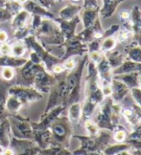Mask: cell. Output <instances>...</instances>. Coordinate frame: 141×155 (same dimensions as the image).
<instances>
[{
	"instance_id": "7dc6e473",
	"label": "cell",
	"mask_w": 141,
	"mask_h": 155,
	"mask_svg": "<svg viewBox=\"0 0 141 155\" xmlns=\"http://www.w3.org/2000/svg\"><path fill=\"white\" fill-rule=\"evenodd\" d=\"M102 39H94L90 41L89 43H87V49L89 52H94V51H100V45H101Z\"/></svg>"
},
{
	"instance_id": "7402d4cb",
	"label": "cell",
	"mask_w": 141,
	"mask_h": 155,
	"mask_svg": "<svg viewBox=\"0 0 141 155\" xmlns=\"http://www.w3.org/2000/svg\"><path fill=\"white\" fill-rule=\"evenodd\" d=\"M9 87L10 83L8 81L0 79V123L8 116V112L6 109V101L8 98Z\"/></svg>"
},
{
	"instance_id": "f1b7e54d",
	"label": "cell",
	"mask_w": 141,
	"mask_h": 155,
	"mask_svg": "<svg viewBox=\"0 0 141 155\" xmlns=\"http://www.w3.org/2000/svg\"><path fill=\"white\" fill-rule=\"evenodd\" d=\"M104 56L106 57V58H107V61L112 70L120 66L122 62L124 61L126 58L123 54H121L119 51H116V50H112L111 52L105 54Z\"/></svg>"
},
{
	"instance_id": "91938a15",
	"label": "cell",
	"mask_w": 141,
	"mask_h": 155,
	"mask_svg": "<svg viewBox=\"0 0 141 155\" xmlns=\"http://www.w3.org/2000/svg\"><path fill=\"white\" fill-rule=\"evenodd\" d=\"M7 1H14V0H7Z\"/></svg>"
},
{
	"instance_id": "9a60e30c",
	"label": "cell",
	"mask_w": 141,
	"mask_h": 155,
	"mask_svg": "<svg viewBox=\"0 0 141 155\" xmlns=\"http://www.w3.org/2000/svg\"><path fill=\"white\" fill-rule=\"evenodd\" d=\"M33 141L40 150L49 147L53 145V139L50 129L48 128L44 130H34Z\"/></svg>"
},
{
	"instance_id": "44dd1931",
	"label": "cell",
	"mask_w": 141,
	"mask_h": 155,
	"mask_svg": "<svg viewBox=\"0 0 141 155\" xmlns=\"http://www.w3.org/2000/svg\"><path fill=\"white\" fill-rule=\"evenodd\" d=\"M31 16L32 15L24 9H22L17 14H15L12 18V29H13V31L15 32L16 30L21 29L27 26L28 24H30L29 20L31 19Z\"/></svg>"
},
{
	"instance_id": "52a82bcc",
	"label": "cell",
	"mask_w": 141,
	"mask_h": 155,
	"mask_svg": "<svg viewBox=\"0 0 141 155\" xmlns=\"http://www.w3.org/2000/svg\"><path fill=\"white\" fill-rule=\"evenodd\" d=\"M56 75L48 72L45 69L44 65H42L35 75L32 86L42 94H47L56 83Z\"/></svg>"
},
{
	"instance_id": "7a4b0ae2",
	"label": "cell",
	"mask_w": 141,
	"mask_h": 155,
	"mask_svg": "<svg viewBox=\"0 0 141 155\" xmlns=\"http://www.w3.org/2000/svg\"><path fill=\"white\" fill-rule=\"evenodd\" d=\"M22 41L25 43L29 51H33L39 56L40 61H42V63L44 65L45 69L48 72L52 73V68L54 67V65L63 62L62 58H60L58 56L54 55V54H52L51 52L47 50L44 45L42 43V41L36 35H30Z\"/></svg>"
},
{
	"instance_id": "30bf717a",
	"label": "cell",
	"mask_w": 141,
	"mask_h": 155,
	"mask_svg": "<svg viewBox=\"0 0 141 155\" xmlns=\"http://www.w3.org/2000/svg\"><path fill=\"white\" fill-rule=\"evenodd\" d=\"M104 32H105V30L102 26V23L99 16L90 27L84 28L83 31L76 35H77V38H80L83 42L87 44L94 39H103Z\"/></svg>"
},
{
	"instance_id": "f6af8a7d",
	"label": "cell",
	"mask_w": 141,
	"mask_h": 155,
	"mask_svg": "<svg viewBox=\"0 0 141 155\" xmlns=\"http://www.w3.org/2000/svg\"><path fill=\"white\" fill-rule=\"evenodd\" d=\"M130 91L132 93V96H133V100L136 101V103L137 104V105L141 107V88L133 87V88L130 89Z\"/></svg>"
},
{
	"instance_id": "f907efd6",
	"label": "cell",
	"mask_w": 141,
	"mask_h": 155,
	"mask_svg": "<svg viewBox=\"0 0 141 155\" xmlns=\"http://www.w3.org/2000/svg\"><path fill=\"white\" fill-rule=\"evenodd\" d=\"M64 72H66V71H65V69H64V67H63L62 62L54 65V67L52 68V73L54 74V75H60V74H62Z\"/></svg>"
},
{
	"instance_id": "8d00e7d4",
	"label": "cell",
	"mask_w": 141,
	"mask_h": 155,
	"mask_svg": "<svg viewBox=\"0 0 141 155\" xmlns=\"http://www.w3.org/2000/svg\"><path fill=\"white\" fill-rule=\"evenodd\" d=\"M15 78V69L11 67H2L0 71V79L5 81H12Z\"/></svg>"
},
{
	"instance_id": "f5cc1de1",
	"label": "cell",
	"mask_w": 141,
	"mask_h": 155,
	"mask_svg": "<svg viewBox=\"0 0 141 155\" xmlns=\"http://www.w3.org/2000/svg\"><path fill=\"white\" fill-rule=\"evenodd\" d=\"M8 39H9V35L7 32L4 31V30H0V43L7 42Z\"/></svg>"
},
{
	"instance_id": "f35d334b",
	"label": "cell",
	"mask_w": 141,
	"mask_h": 155,
	"mask_svg": "<svg viewBox=\"0 0 141 155\" xmlns=\"http://www.w3.org/2000/svg\"><path fill=\"white\" fill-rule=\"evenodd\" d=\"M129 147V146L127 145H118V146H112V147H109V148L106 150V153L108 155H115V154H118L121 153L122 151L126 150L127 148Z\"/></svg>"
},
{
	"instance_id": "6f0895ef",
	"label": "cell",
	"mask_w": 141,
	"mask_h": 155,
	"mask_svg": "<svg viewBox=\"0 0 141 155\" xmlns=\"http://www.w3.org/2000/svg\"><path fill=\"white\" fill-rule=\"evenodd\" d=\"M139 87L141 88V70L139 71Z\"/></svg>"
},
{
	"instance_id": "277c9868",
	"label": "cell",
	"mask_w": 141,
	"mask_h": 155,
	"mask_svg": "<svg viewBox=\"0 0 141 155\" xmlns=\"http://www.w3.org/2000/svg\"><path fill=\"white\" fill-rule=\"evenodd\" d=\"M53 145H58L63 147L68 146L69 137L71 134V123L66 117H59L49 127Z\"/></svg>"
},
{
	"instance_id": "4316f807",
	"label": "cell",
	"mask_w": 141,
	"mask_h": 155,
	"mask_svg": "<svg viewBox=\"0 0 141 155\" xmlns=\"http://www.w3.org/2000/svg\"><path fill=\"white\" fill-rule=\"evenodd\" d=\"M113 79L123 81L130 89L133 87H139V72L115 75L113 76Z\"/></svg>"
},
{
	"instance_id": "bcb514c9",
	"label": "cell",
	"mask_w": 141,
	"mask_h": 155,
	"mask_svg": "<svg viewBox=\"0 0 141 155\" xmlns=\"http://www.w3.org/2000/svg\"><path fill=\"white\" fill-rule=\"evenodd\" d=\"M113 139L116 141V142H118V143H122V142H124L126 139H127V133H126V131L124 129H118L116 131V132L114 133L113 135Z\"/></svg>"
},
{
	"instance_id": "2e32d148",
	"label": "cell",
	"mask_w": 141,
	"mask_h": 155,
	"mask_svg": "<svg viewBox=\"0 0 141 155\" xmlns=\"http://www.w3.org/2000/svg\"><path fill=\"white\" fill-rule=\"evenodd\" d=\"M111 85V98H112L115 102H120L123 99H124L128 93L130 92V88H129L124 82L116 80V79H112L110 82Z\"/></svg>"
},
{
	"instance_id": "d4e9b609",
	"label": "cell",
	"mask_w": 141,
	"mask_h": 155,
	"mask_svg": "<svg viewBox=\"0 0 141 155\" xmlns=\"http://www.w3.org/2000/svg\"><path fill=\"white\" fill-rule=\"evenodd\" d=\"M122 114L126 118L127 122L131 124H136L141 122V107L140 106H128L122 111Z\"/></svg>"
},
{
	"instance_id": "e575fe53",
	"label": "cell",
	"mask_w": 141,
	"mask_h": 155,
	"mask_svg": "<svg viewBox=\"0 0 141 155\" xmlns=\"http://www.w3.org/2000/svg\"><path fill=\"white\" fill-rule=\"evenodd\" d=\"M11 55L16 58H24L26 52L28 51L27 46L23 41H15V42L11 45Z\"/></svg>"
},
{
	"instance_id": "5bb4252c",
	"label": "cell",
	"mask_w": 141,
	"mask_h": 155,
	"mask_svg": "<svg viewBox=\"0 0 141 155\" xmlns=\"http://www.w3.org/2000/svg\"><path fill=\"white\" fill-rule=\"evenodd\" d=\"M22 8L26 10L28 13H30L32 15H39L42 16L43 18H49V19H56L57 17L54 14H52L51 12L48 11L42 6L37 4L36 2L32 1V0H27V1L22 5Z\"/></svg>"
},
{
	"instance_id": "9c48e42d",
	"label": "cell",
	"mask_w": 141,
	"mask_h": 155,
	"mask_svg": "<svg viewBox=\"0 0 141 155\" xmlns=\"http://www.w3.org/2000/svg\"><path fill=\"white\" fill-rule=\"evenodd\" d=\"M64 107L65 105L61 104L58 105L54 108H52L46 113H42V117H40L39 122H32V127L34 130H44V129H48L50 127L51 124L54 123L57 119L61 116L62 112L64 110Z\"/></svg>"
},
{
	"instance_id": "816d5d0a",
	"label": "cell",
	"mask_w": 141,
	"mask_h": 155,
	"mask_svg": "<svg viewBox=\"0 0 141 155\" xmlns=\"http://www.w3.org/2000/svg\"><path fill=\"white\" fill-rule=\"evenodd\" d=\"M32 1L36 2L37 4L42 6V7L46 8V9H50L53 5H54V3L51 2L50 0H32Z\"/></svg>"
},
{
	"instance_id": "94428289",
	"label": "cell",
	"mask_w": 141,
	"mask_h": 155,
	"mask_svg": "<svg viewBox=\"0 0 141 155\" xmlns=\"http://www.w3.org/2000/svg\"><path fill=\"white\" fill-rule=\"evenodd\" d=\"M0 155H2V152H1V153H0Z\"/></svg>"
},
{
	"instance_id": "484cf974",
	"label": "cell",
	"mask_w": 141,
	"mask_h": 155,
	"mask_svg": "<svg viewBox=\"0 0 141 155\" xmlns=\"http://www.w3.org/2000/svg\"><path fill=\"white\" fill-rule=\"evenodd\" d=\"M11 129L8 118H5L4 120L0 123V146L3 148H7L10 147L11 142Z\"/></svg>"
},
{
	"instance_id": "60d3db41",
	"label": "cell",
	"mask_w": 141,
	"mask_h": 155,
	"mask_svg": "<svg viewBox=\"0 0 141 155\" xmlns=\"http://www.w3.org/2000/svg\"><path fill=\"white\" fill-rule=\"evenodd\" d=\"M13 17H14V15L12 14L6 7L0 8V23L11 20Z\"/></svg>"
},
{
	"instance_id": "7c38bea8",
	"label": "cell",
	"mask_w": 141,
	"mask_h": 155,
	"mask_svg": "<svg viewBox=\"0 0 141 155\" xmlns=\"http://www.w3.org/2000/svg\"><path fill=\"white\" fill-rule=\"evenodd\" d=\"M56 22L59 24L61 32L63 35L64 39H70L76 35V28L81 22L80 15L75 16L71 20H62L60 18H56Z\"/></svg>"
},
{
	"instance_id": "f546056e",
	"label": "cell",
	"mask_w": 141,
	"mask_h": 155,
	"mask_svg": "<svg viewBox=\"0 0 141 155\" xmlns=\"http://www.w3.org/2000/svg\"><path fill=\"white\" fill-rule=\"evenodd\" d=\"M125 54L127 58L141 63V45L130 43L125 47Z\"/></svg>"
},
{
	"instance_id": "7bdbcfd3",
	"label": "cell",
	"mask_w": 141,
	"mask_h": 155,
	"mask_svg": "<svg viewBox=\"0 0 141 155\" xmlns=\"http://www.w3.org/2000/svg\"><path fill=\"white\" fill-rule=\"evenodd\" d=\"M87 56H89V59L93 63L97 64L102 59L104 54H102L100 51H94V52H89L87 53Z\"/></svg>"
},
{
	"instance_id": "1f68e13d",
	"label": "cell",
	"mask_w": 141,
	"mask_h": 155,
	"mask_svg": "<svg viewBox=\"0 0 141 155\" xmlns=\"http://www.w3.org/2000/svg\"><path fill=\"white\" fill-rule=\"evenodd\" d=\"M24 106L19 100L15 97L8 95L7 101H6V109H7L8 114H18V112Z\"/></svg>"
},
{
	"instance_id": "603a6c76",
	"label": "cell",
	"mask_w": 141,
	"mask_h": 155,
	"mask_svg": "<svg viewBox=\"0 0 141 155\" xmlns=\"http://www.w3.org/2000/svg\"><path fill=\"white\" fill-rule=\"evenodd\" d=\"M100 13V8L97 9H82L81 13H80V18L81 22L83 23L84 28L90 27L94 21H95L98 17Z\"/></svg>"
},
{
	"instance_id": "6125c7cd",
	"label": "cell",
	"mask_w": 141,
	"mask_h": 155,
	"mask_svg": "<svg viewBox=\"0 0 141 155\" xmlns=\"http://www.w3.org/2000/svg\"><path fill=\"white\" fill-rule=\"evenodd\" d=\"M139 155H141V152H140V153H139Z\"/></svg>"
},
{
	"instance_id": "be15d7a7",
	"label": "cell",
	"mask_w": 141,
	"mask_h": 155,
	"mask_svg": "<svg viewBox=\"0 0 141 155\" xmlns=\"http://www.w3.org/2000/svg\"><path fill=\"white\" fill-rule=\"evenodd\" d=\"M37 155H40V154H39H39H37Z\"/></svg>"
},
{
	"instance_id": "836d02e7",
	"label": "cell",
	"mask_w": 141,
	"mask_h": 155,
	"mask_svg": "<svg viewBox=\"0 0 141 155\" xmlns=\"http://www.w3.org/2000/svg\"><path fill=\"white\" fill-rule=\"evenodd\" d=\"M117 41L114 37H109V38H105L101 41V45H100V52L102 54H107L109 52H111L114 50L116 47Z\"/></svg>"
},
{
	"instance_id": "ac0fdd59",
	"label": "cell",
	"mask_w": 141,
	"mask_h": 155,
	"mask_svg": "<svg viewBox=\"0 0 141 155\" xmlns=\"http://www.w3.org/2000/svg\"><path fill=\"white\" fill-rule=\"evenodd\" d=\"M125 0H102V7L100 8L99 15L103 18H109L116 12L118 6Z\"/></svg>"
},
{
	"instance_id": "ffe728a7",
	"label": "cell",
	"mask_w": 141,
	"mask_h": 155,
	"mask_svg": "<svg viewBox=\"0 0 141 155\" xmlns=\"http://www.w3.org/2000/svg\"><path fill=\"white\" fill-rule=\"evenodd\" d=\"M141 70V63L133 61L129 58H125V61L122 62L120 66L112 70V75H121V74H128L133 72H139Z\"/></svg>"
},
{
	"instance_id": "ba28073f",
	"label": "cell",
	"mask_w": 141,
	"mask_h": 155,
	"mask_svg": "<svg viewBox=\"0 0 141 155\" xmlns=\"http://www.w3.org/2000/svg\"><path fill=\"white\" fill-rule=\"evenodd\" d=\"M43 65L42 63H34L28 59L24 65L15 70L16 84L22 85H32L35 75L38 72L39 67Z\"/></svg>"
},
{
	"instance_id": "8fae6325",
	"label": "cell",
	"mask_w": 141,
	"mask_h": 155,
	"mask_svg": "<svg viewBox=\"0 0 141 155\" xmlns=\"http://www.w3.org/2000/svg\"><path fill=\"white\" fill-rule=\"evenodd\" d=\"M131 24L133 32V42L141 45V10L138 6H133L131 11Z\"/></svg>"
},
{
	"instance_id": "d590c367",
	"label": "cell",
	"mask_w": 141,
	"mask_h": 155,
	"mask_svg": "<svg viewBox=\"0 0 141 155\" xmlns=\"http://www.w3.org/2000/svg\"><path fill=\"white\" fill-rule=\"evenodd\" d=\"M115 39L117 42H120V43H126L129 39L133 38V32L132 30H127V29H121L118 32H117L115 35Z\"/></svg>"
},
{
	"instance_id": "680465c9",
	"label": "cell",
	"mask_w": 141,
	"mask_h": 155,
	"mask_svg": "<svg viewBox=\"0 0 141 155\" xmlns=\"http://www.w3.org/2000/svg\"><path fill=\"white\" fill-rule=\"evenodd\" d=\"M2 150H3V148L1 147V146H0V153H1V152H2Z\"/></svg>"
},
{
	"instance_id": "5b68a950",
	"label": "cell",
	"mask_w": 141,
	"mask_h": 155,
	"mask_svg": "<svg viewBox=\"0 0 141 155\" xmlns=\"http://www.w3.org/2000/svg\"><path fill=\"white\" fill-rule=\"evenodd\" d=\"M8 95L14 96L17 100H19L23 105H30L43 99V94L39 92L32 85H10L8 89Z\"/></svg>"
},
{
	"instance_id": "6da1fadb",
	"label": "cell",
	"mask_w": 141,
	"mask_h": 155,
	"mask_svg": "<svg viewBox=\"0 0 141 155\" xmlns=\"http://www.w3.org/2000/svg\"><path fill=\"white\" fill-rule=\"evenodd\" d=\"M87 61H89V56H87V54H86V55H84L79 59L77 66L73 70L66 72L65 83H66V88L68 91L66 104L77 103L79 101L80 91H81V81L84 74V71L86 69Z\"/></svg>"
},
{
	"instance_id": "ab89813d",
	"label": "cell",
	"mask_w": 141,
	"mask_h": 155,
	"mask_svg": "<svg viewBox=\"0 0 141 155\" xmlns=\"http://www.w3.org/2000/svg\"><path fill=\"white\" fill-rule=\"evenodd\" d=\"M79 61H77V59L75 58V57L73 58H69L67 59H65V61H63L62 64H63V67L64 69H65L66 72H69V71L73 70L76 66H77Z\"/></svg>"
},
{
	"instance_id": "d6a6232c",
	"label": "cell",
	"mask_w": 141,
	"mask_h": 155,
	"mask_svg": "<svg viewBox=\"0 0 141 155\" xmlns=\"http://www.w3.org/2000/svg\"><path fill=\"white\" fill-rule=\"evenodd\" d=\"M40 155H72V153L67 150L65 147L58 146V145H52L49 147L40 150Z\"/></svg>"
},
{
	"instance_id": "83f0119b",
	"label": "cell",
	"mask_w": 141,
	"mask_h": 155,
	"mask_svg": "<svg viewBox=\"0 0 141 155\" xmlns=\"http://www.w3.org/2000/svg\"><path fill=\"white\" fill-rule=\"evenodd\" d=\"M35 144V142L33 140H28V139H18L15 138V137H11V142H10V147L12 150L15 151V153H18L22 150H26V148L30 147Z\"/></svg>"
},
{
	"instance_id": "d6986e66",
	"label": "cell",
	"mask_w": 141,
	"mask_h": 155,
	"mask_svg": "<svg viewBox=\"0 0 141 155\" xmlns=\"http://www.w3.org/2000/svg\"><path fill=\"white\" fill-rule=\"evenodd\" d=\"M82 9H83L82 5L70 3L59 12V18L62 20H71L75 16L80 15Z\"/></svg>"
},
{
	"instance_id": "9f6ffc18",
	"label": "cell",
	"mask_w": 141,
	"mask_h": 155,
	"mask_svg": "<svg viewBox=\"0 0 141 155\" xmlns=\"http://www.w3.org/2000/svg\"><path fill=\"white\" fill-rule=\"evenodd\" d=\"M86 155H101V154L96 152V151H90V152H87Z\"/></svg>"
},
{
	"instance_id": "cb8c5ba5",
	"label": "cell",
	"mask_w": 141,
	"mask_h": 155,
	"mask_svg": "<svg viewBox=\"0 0 141 155\" xmlns=\"http://www.w3.org/2000/svg\"><path fill=\"white\" fill-rule=\"evenodd\" d=\"M28 58H16L12 55L8 56H0V68L2 67H11L17 69L24 65Z\"/></svg>"
},
{
	"instance_id": "11a10c76",
	"label": "cell",
	"mask_w": 141,
	"mask_h": 155,
	"mask_svg": "<svg viewBox=\"0 0 141 155\" xmlns=\"http://www.w3.org/2000/svg\"><path fill=\"white\" fill-rule=\"evenodd\" d=\"M6 3H7V0H0V8L5 7Z\"/></svg>"
},
{
	"instance_id": "b9f144b4",
	"label": "cell",
	"mask_w": 141,
	"mask_h": 155,
	"mask_svg": "<svg viewBox=\"0 0 141 155\" xmlns=\"http://www.w3.org/2000/svg\"><path fill=\"white\" fill-rule=\"evenodd\" d=\"M40 152V148L37 146V145H34L30 147L26 148V150H22L18 153H16L15 155H37Z\"/></svg>"
},
{
	"instance_id": "e0dca14e",
	"label": "cell",
	"mask_w": 141,
	"mask_h": 155,
	"mask_svg": "<svg viewBox=\"0 0 141 155\" xmlns=\"http://www.w3.org/2000/svg\"><path fill=\"white\" fill-rule=\"evenodd\" d=\"M96 68L100 80H102V81L111 82V81L113 79L112 69H111L110 65L109 64L105 56H103L101 61L96 64Z\"/></svg>"
},
{
	"instance_id": "4fadbf2b",
	"label": "cell",
	"mask_w": 141,
	"mask_h": 155,
	"mask_svg": "<svg viewBox=\"0 0 141 155\" xmlns=\"http://www.w3.org/2000/svg\"><path fill=\"white\" fill-rule=\"evenodd\" d=\"M111 105H112V101L109 98L107 101H105V103L103 104L101 111L98 114L96 121V124L99 127L111 128V127H112V123H111Z\"/></svg>"
},
{
	"instance_id": "681fc988",
	"label": "cell",
	"mask_w": 141,
	"mask_h": 155,
	"mask_svg": "<svg viewBox=\"0 0 141 155\" xmlns=\"http://www.w3.org/2000/svg\"><path fill=\"white\" fill-rule=\"evenodd\" d=\"M11 50H12V47L10 43L8 42L0 43V55L1 56L11 55Z\"/></svg>"
},
{
	"instance_id": "c3c4849f",
	"label": "cell",
	"mask_w": 141,
	"mask_h": 155,
	"mask_svg": "<svg viewBox=\"0 0 141 155\" xmlns=\"http://www.w3.org/2000/svg\"><path fill=\"white\" fill-rule=\"evenodd\" d=\"M83 8L84 9H97L101 8L98 4V0H83Z\"/></svg>"
},
{
	"instance_id": "74e56055",
	"label": "cell",
	"mask_w": 141,
	"mask_h": 155,
	"mask_svg": "<svg viewBox=\"0 0 141 155\" xmlns=\"http://www.w3.org/2000/svg\"><path fill=\"white\" fill-rule=\"evenodd\" d=\"M85 127H86L87 133L89 134L90 137H96V135L99 133V127L97 126L96 123H93L89 120H86L85 123Z\"/></svg>"
},
{
	"instance_id": "db71d44e",
	"label": "cell",
	"mask_w": 141,
	"mask_h": 155,
	"mask_svg": "<svg viewBox=\"0 0 141 155\" xmlns=\"http://www.w3.org/2000/svg\"><path fill=\"white\" fill-rule=\"evenodd\" d=\"M15 151L12 150L11 147H7V148H4L2 150V155H15Z\"/></svg>"
},
{
	"instance_id": "4dcf8cb0",
	"label": "cell",
	"mask_w": 141,
	"mask_h": 155,
	"mask_svg": "<svg viewBox=\"0 0 141 155\" xmlns=\"http://www.w3.org/2000/svg\"><path fill=\"white\" fill-rule=\"evenodd\" d=\"M68 120L73 124L80 123L82 118V105L77 102L70 104L68 108Z\"/></svg>"
},
{
	"instance_id": "8992f818",
	"label": "cell",
	"mask_w": 141,
	"mask_h": 155,
	"mask_svg": "<svg viewBox=\"0 0 141 155\" xmlns=\"http://www.w3.org/2000/svg\"><path fill=\"white\" fill-rule=\"evenodd\" d=\"M58 47L62 49V55L59 56V58H62V61H65V59L73 57L82 58L84 55L89 53L87 44L83 42L80 38H78L77 35H75L70 39L64 40V42Z\"/></svg>"
},
{
	"instance_id": "ee69618b",
	"label": "cell",
	"mask_w": 141,
	"mask_h": 155,
	"mask_svg": "<svg viewBox=\"0 0 141 155\" xmlns=\"http://www.w3.org/2000/svg\"><path fill=\"white\" fill-rule=\"evenodd\" d=\"M121 28V26L119 24H113V25H111L109 28H108L107 30H105V32H104V38H109V37H113V35L119 31Z\"/></svg>"
},
{
	"instance_id": "3957f363",
	"label": "cell",
	"mask_w": 141,
	"mask_h": 155,
	"mask_svg": "<svg viewBox=\"0 0 141 155\" xmlns=\"http://www.w3.org/2000/svg\"><path fill=\"white\" fill-rule=\"evenodd\" d=\"M7 118L9 120L12 136L18 139L33 140L34 129L30 119L19 114H8Z\"/></svg>"
}]
</instances>
